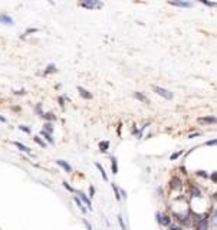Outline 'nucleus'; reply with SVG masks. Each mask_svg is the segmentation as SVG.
Here are the masks:
<instances>
[{
	"instance_id": "21",
	"label": "nucleus",
	"mask_w": 217,
	"mask_h": 230,
	"mask_svg": "<svg viewBox=\"0 0 217 230\" xmlns=\"http://www.w3.org/2000/svg\"><path fill=\"white\" fill-rule=\"evenodd\" d=\"M43 131L47 132V134H52L53 132V124L52 122H45V125H43Z\"/></svg>"
},
{
	"instance_id": "16",
	"label": "nucleus",
	"mask_w": 217,
	"mask_h": 230,
	"mask_svg": "<svg viewBox=\"0 0 217 230\" xmlns=\"http://www.w3.org/2000/svg\"><path fill=\"white\" fill-rule=\"evenodd\" d=\"M95 167L99 170V173H101V176H102V178H104V181H108V176H106L105 170H104V167L99 164V163H95Z\"/></svg>"
},
{
	"instance_id": "42",
	"label": "nucleus",
	"mask_w": 217,
	"mask_h": 230,
	"mask_svg": "<svg viewBox=\"0 0 217 230\" xmlns=\"http://www.w3.org/2000/svg\"><path fill=\"white\" fill-rule=\"evenodd\" d=\"M0 122H6V118H5V117H2V115H0Z\"/></svg>"
},
{
	"instance_id": "38",
	"label": "nucleus",
	"mask_w": 217,
	"mask_h": 230,
	"mask_svg": "<svg viewBox=\"0 0 217 230\" xmlns=\"http://www.w3.org/2000/svg\"><path fill=\"white\" fill-rule=\"evenodd\" d=\"M170 230H183L181 226H170Z\"/></svg>"
},
{
	"instance_id": "6",
	"label": "nucleus",
	"mask_w": 217,
	"mask_h": 230,
	"mask_svg": "<svg viewBox=\"0 0 217 230\" xmlns=\"http://www.w3.org/2000/svg\"><path fill=\"white\" fill-rule=\"evenodd\" d=\"M78 92H79V95H81V97H82L84 99H92V98H93L92 94L88 91V89L82 88V86H78Z\"/></svg>"
},
{
	"instance_id": "18",
	"label": "nucleus",
	"mask_w": 217,
	"mask_h": 230,
	"mask_svg": "<svg viewBox=\"0 0 217 230\" xmlns=\"http://www.w3.org/2000/svg\"><path fill=\"white\" fill-rule=\"evenodd\" d=\"M53 72H56V65H53V63H49V65L46 66V69H45L43 75H49V73H53Z\"/></svg>"
},
{
	"instance_id": "4",
	"label": "nucleus",
	"mask_w": 217,
	"mask_h": 230,
	"mask_svg": "<svg viewBox=\"0 0 217 230\" xmlns=\"http://www.w3.org/2000/svg\"><path fill=\"white\" fill-rule=\"evenodd\" d=\"M0 23H2V25H6V26H13L14 25L12 16H9V14H6V13H0Z\"/></svg>"
},
{
	"instance_id": "8",
	"label": "nucleus",
	"mask_w": 217,
	"mask_h": 230,
	"mask_svg": "<svg viewBox=\"0 0 217 230\" xmlns=\"http://www.w3.org/2000/svg\"><path fill=\"white\" fill-rule=\"evenodd\" d=\"M56 164L59 165V167H62V168H63L66 173H71V171H72V167H71V164H69L68 161H65V160H56Z\"/></svg>"
},
{
	"instance_id": "9",
	"label": "nucleus",
	"mask_w": 217,
	"mask_h": 230,
	"mask_svg": "<svg viewBox=\"0 0 217 230\" xmlns=\"http://www.w3.org/2000/svg\"><path fill=\"white\" fill-rule=\"evenodd\" d=\"M197 121L200 124H216V118L214 117H200Z\"/></svg>"
},
{
	"instance_id": "41",
	"label": "nucleus",
	"mask_w": 217,
	"mask_h": 230,
	"mask_svg": "<svg viewBox=\"0 0 217 230\" xmlns=\"http://www.w3.org/2000/svg\"><path fill=\"white\" fill-rule=\"evenodd\" d=\"M198 135H200V132H194V134H190L188 138H196V137H198Z\"/></svg>"
},
{
	"instance_id": "2",
	"label": "nucleus",
	"mask_w": 217,
	"mask_h": 230,
	"mask_svg": "<svg viewBox=\"0 0 217 230\" xmlns=\"http://www.w3.org/2000/svg\"><path fill=\"white\" fill-rule=\"evenodd\" d=\"M79 6L84 9H99L102 7V3L98 0H88V2H79Z\"/></svg>"
},
{
	"instance_id": "27",
	"label": "nucleus",
	"mask_w": 217,
	"mask_h": 230,
	"mask_svg": "<svg viewBox=\"0 0 217 230\" xmlns=\"http://www.w3.org/2000/svg\"><path fill=\"white\" fill-rule=\"evenodd\" d=\"M196 174H197V176H200V177H203V178H209V174H207L206 171H203V170L196 171Z\"/></svg>"
},
{
	"instance_id": "24",
	"label": "nucleus",
	"mask_w": 217,
	"mask_h": 230,
	"mask_svg": "<svg viewBox=\"0 0 217 230\" xmlns=\"http://www.w3.org/2000/svg\"><path fill=\"white\" fill-rule=\"evenodd\" d=\"M180 186H181V181H180V178L178 177H173L171 178V187H173V189H174V187H180Z\"/></svg>"
},
{
	"instance_id": "7",
	"label": "nucleus",
	"mask_w": 217,
	"mask_h": 230,
	"mask_svg": "<svg viewBox=\"0 0 217 230\" xmlns=\"http://www.w3.org/2000/svg\"><path fill=\"white\" fill-rule=\"evenodd\" d=\"M207 226H209V220H207V217H203L197 222V230H207Z\"/></svg>"
},
{
	"instance_id": "32",
	"label": "nucleus",
	"mask_w": 217,
	"mask_h": 230,
	"mask_svg": "<svg viewBox=\"0 0 217 230\" xmlns=\"http://www.w3.org/2000/svg\"><path fill=\"white\" fill-rule=\"evenodd\" d=\"M201 3H203L204 6H209V7H214V6H216V3H214V2H206V0H201Z\"/></svg>"
},
{
	"instance_id": "37",
	"label": "nucleus",
	"mask_w": 217,
	"mask_h": 230,
	"mask_svg": "<svg viewBox=\"0 0 217 230\" xmlns=\"http://www.w3.org/2000/svg\"><path fill=\"white\" fill-rule=\"evenodd\" d=\"M209 177H210L211 180H213V181H214V183H216V180H217V174H216V171H214V173H213V174H211V176H209Z\"/></svg>"
},
{
	"instance_id": "13",
	"label": "nucleus",
	"mask_w": 217,
	"mask_h": 230,
	"mask_svg": "<svg viewBox=\"0 0 217 230\" xmlns=\"http://www.w3.org/2000/svg\"><path fill=\"white\" fill-rule=\"evenodd\" d=\"M40 135H42V137H45V140H46V141H47V143H49L50 145L55 144V140H53L52 134H47V132H45L43 130H42V131H40Z\"/></svg>"
},
{
	"instance_id": "20",
	"label": "nucleus",
	"mask_w": 217,
	"mask_h": 230,
	"mask_svg": "<svg viewBox=\"0 0 217 230\" xmlns=\"http://www.w3.org/2000/svg\"><path fill=\"white\" fill-rule=\"evenodd\" d=\"M111 187H112V190H114V193H115V198L117 200H121V194H119V189H118V186L115 183H111Z\"/></svg>"
},
{
	"instance_id": "40",
	"label": "nucleus",
	"mask_w": 217,
	"mask_h": 230,
	"mask_svg": "<svg viewBox=\"0 0 217 230\" xmlns=\"http://www.w3.org/2000/svg\"><path fill=\"white\" fill-rule=\"evenodd\" d=\"M58 102H59V105L62 106V108H63V106H65V104H63V98H62V97H60V98L58 99Z\"/></svg>"
},
{
	"instance_id": "34",
	"label": "nucleus",
	"mask_w": 217,
	"mask_h": 230,
	"mask_svg": "<svg viewBox=\"0 0 217 230\" xmlns=\"http://www.w3.org/2000/svg\"><path fill=\"white\" fill-rule=\"evenodd\" d=\"M84 224L86 226V229H88V230H93V229H92V226H91V223H89L88 220H85V219H84Z\"/></svg>"
},
{
	"instance_id": "1",
	"label": "nucleus",
	"mask_w": 217,
	"mask_h": 230,
	"mask_svg": "<svg viewBox=\"0 0 217 230\" xmlns=\"http://www.w3.org/2000/svg\"><path fill=\"white\" fill-rule=\"evenodd\" d=\"M151 88L157 95H160V97H163L165 99H173V97H174L173 92H170L168 89H165V88H161V86H158V85H152Z\"/></svg>"
},
{
	"instance_id": "26",
	"label": "nucleus",
	"mask_w": 217,
	"mask_h": 230,
	"mask_svg": "<svg viewBox=\"0 0 217 230\" xmlns=\"http://www.w3.org/2000/svg\"><path fill=\"white\" fill-rule=\"evenodd\" d=\"M181 154H183V151H177V152H173V154H171V155H170V160H171V161H174V160H177V158L180 157V155H181Z\"/></svg>"
},
{
	"instance_id": "19",
	"label": "nucleus",
	"mask_w": 217,
	"mask_h": 230,
	"mask_svg": "<svg viewBox=\"0 0 217 230\" xmlns=\"http://www.w3.org/2000/svg\"><path fill=\"white\" fill-rule=\"evenodd\" d=\"M160 224H163V226H165V227H170V226H171L170 216H161V223H160Z\"/></svg>"
},
{
	"instance_id": "35",
	"label": "nucleus",
	"mask_w": 217,
	"mask_h": 230,
	"mask_svg": "<svg viewBox=\"0 0 217 230\" xmlns=\"http://www.w3.org/2000/svg\"><path fill=\"white\" fill-rule=\"evenodd\" d=\"M93 194H95V189H93L92 186H91V187H89V198H92Z\"/></svg>"
},
{
	"instance_id": "22",
	"label": "nucleus",
	"mask_w": 217,
	"mask_h": 230,
	"mask_svg": "<svg viewBox=\"0 0 217 230\" xmlns=\"http://www.w3.org/2000/svg\"><path fill=\"white\" fill-rule=\"evenodd\" d=\"M73 200H75V203L78 204L79 210H81V211H82V213H84V214H85V213H86V207H85V206H84V204H82V203H81V200H79V198L76 197V196L73 197Z\"/></svg>"
},
{
	"instance_id": "10",
	"label": "nucleus",
	"mask_w": 217,
	"mask_h": 230,
	"mask_svg": "<svg viewBox=\"0 0 217 230\" xmlns=\"http://www.w3.org/2000/svg\"><path fill=\"white\" fill-rule=\"evenodd\" d=\"M13 144L16 145V147H17L22 152H27V154H30V152H32V148H29V147H26V145H23L22 143H19V141H14Z\"/></svg>"
},
{
	"instance_id": "25",
	"label": "nucleus",
	"mask_w": 217,
	"mask_h": 230,
	"mask_svg": "<svg viewBox=\"0 0 217 230\" xmlns=\"http://www.w3.org/2000/svg\"><path fill=\"white\" fill-rule=\"evenodd\" d=\"M177 217H178V220L181 222V224H184V226H188V224H190V217L188 216H184V217L177 216Z\"/></svg>"
},
{
	"instance_id": "31",
	"label": "nucleus",
	"mask_w": 217,
	"mask_h": 230,
	"mask_svg": "<svg viewBox=\"0 0 217 230\" xmlns=\"http://www.w3.org/2000/svg\"><path fill=\"white\" fill-rule=\"evenodd\" d=\"M38 32V27H30V29H27L26 32L23 33V36H25V35H30V33H36Z\"/></svg>"
},
{
	"instance_id": "11",
	"label": "nucleus",
	"mask_w": 217,
	"mask_h": 230,
	"mask_svg": "<svg viewBox=\"0 0 217 230\" xmlns=\"http://www.w3.org/2000/svg\"><path fill=\"white\" fill-rule=\"evenodd\" d=\"M134 98L141 101V102H144V104H150V99L145 97L144 94H139V92H134Z\"/></svg>"
},
{
	"instance_id": "17",
	"label": "nucleus",
	"mask_w": 217,
	"mask_h": 230,
	"mask_svg": "<svg viewBox=\"0 0 217 230\" xmlns=\"http://www.w3.org/2000/svg\"><path fill=\"white\" fill-rule=\"evenodd\" d=\"M111 170H112V174L118 173V165H117V158L115 157H111Z\"/></svg>"
},
{
	"instance_id": "29",
	"label": "nucleus",
	"mask_w": 217,
	"mask_h": 230,
	"mask_svg": "<svg viewBox=\"0 0 217 230\" xmlns=\"http://www.w3.org/2000/svg\"><path fill=\"white\" fill-rule=\"evenodd\" d=\"M19 130L23 132H26V134H30V128L26 127V125H19Z\"/></svg>"
},
{
	"instance_id": "33",
	"label": "nucleus",
	"mask_w": 217,
	"mask_h": 230,
	"mask_svg": "<svg viewBox=\"0 0 217 230\" xmlns=\"http://www.w3.org/2000/svg\"><path fill=\"white\" fill-rule=\"evenodd\" d=\"M36 112L39 114V117H43V114H45V112L42 111V105H40V104H39L38 106H36Z\"/></svg>"
},
{
	"instance_id": "30",
	"label": "nucleus",
	"mask_w": 217,
	"mask_h": 230,
	"mask_svg": "<svg viewBox=\"0 0 217 230\" xmlns=\"http://www.w3.org/2000/svg\"><path fill=\"white\" fill-rule=\"evenodd\" d=\"M118 223H119V226H121V229H122V230H127L124 220H122V216H118Z\"/></svg>"
},
{
	"instance_id": "12",
	"label": "nucleus",
	"mask_w": 217,
	"mask_h": 230,
	"mask_svg": "<svg viewBox=\"0 0 217 230\" xmlns=\"http://www.w3.org/2000/svg\"><path fill=\"white\" fill-rule=\"evenodd\" d=\"M98 147H99V151L101 152H106L108 151V148H109V141H99L98 143Z\"/></svg>"
},
{
	"instance_id": "28",
	"label": "nucleus",
	"mask_w": 217,
	"mask_h": 230,
	"mask_svg": "<svg viewBox=\"0 0 217 230\" xmlns=\"http://www.w3.org/2000/svg\"><path fill=\"white\" fill-rule=\"evenodd\" d=\"M63 187H65V189H66V190H68V191H71V193H76V190H75L73 187H71V186H69V184L66 183V181H63Z\"/></svg>"
},
{
	"instance_id": "5",
	"label": "nucleus",
	"mask_w": 217,
	"mask_h": 230,
	"mask_svg": "<svg viewBox=\"0 0 217 230\" xmlns=\"http://www.w3.org/2000/svg\"><path fill=\"white\" fill-rule=\"evenodd\" d=\"M171 6H177V7H193V3L191 2H180V0H171V2H168Z\"/></svg>"
},
{
	"instance_id": "14",
	"label": "nucleus",
	"mask_w": 217,
	"mask_h": 230,
	"mask_svg": "<svg viewBox=\"0 0 217 230\" xmlns=\"http://www.w3.org/2000/svg\"><path fill=\"white\" fill-rule=\"evenodd\" d=\"M190 194L191 197H200L201 191L198 190V187H196V186H190Z\"/></svg>"
},
{
	"instance_id": "15",
	"label": "nucleus",
	"mask_w": 217,
	"mask_h": 230,
	"mask_svg": "<svg viewBox=\"0 0 217 230\" xmlns=\"http://www.w3.org/2000/svg\"><path fill=\"white\" fill-rule=\"evenodd\" d=\"M42 118L46 119V122H53V121H56V117H55L53 112H46V114H43Z\"/></svg>"
},
{
	"instance_id": "23",
	"label": "nucleus",
	"mask_w": 217,
	"mask_h": 230,
	"mask_svg": "<svg viewBox=\"0 0 217 230\" xmlns=\"http://www.w3.org/2000/svg\"><path fill=\"white\" fill-rule=\"evenodd\" d=\"M33 141H35L36 144L39 145V147H42V148H45V147H46V143H45V141H43V140H42L40 137H38V135L33 138Z\"/></svg>"
},
{
	"instance_id": "3",
	"label": "nucleus",
	"mask_w": 217,
	"mask_h": 230,
	"mask_svg": "<svg viewBox=\"0 0 217 230\" xmlns=\"http://www.w3.org/2000/svg\"><path fill=\"white\" fill-rule=\"evenodd\" d=\"M76 194H78L79 196V200H81V203L84 204V206H85V207H88V209H89V210H92V203H91V198L88 197V196H86L85 193H82V191H76Z\"/></svg>"
},
{
	"instance_id": "36",
	"label": "nucleus",
	"mask_w": 217,
	"mask_h": 230,
	"mask_svg": "<svg viewBox=\"0 0 217 230\" xmlns=\"http://www.w3.org/2000/svg\"><path fill=\"white\" fill-rule=\"evenodd\" d=\"M204 145H216V140H210V141H206Z\"/></svg>"
},
{
	"instance_id": "39",
	"label": "nucleus",
	"mask_w": 217,
	"mask_h": 230,
	"mask_svg": "<svg viewBox=\"0 0 217 230\" xmlns=\"http://www.w3.org/2000/svg\"><path fill=\"white\" fill-rule=\"evenodd\" d=\"M14 94H16V95H25L26 92L23 91V89H20V91H14Z\"/></svg>"
}]
</instances>
